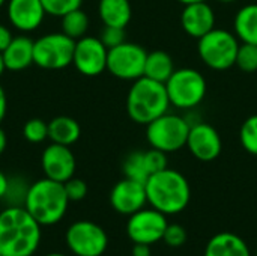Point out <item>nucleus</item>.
<instances>
[{"instance_id": "nucleus-1", "label": "nucleus", "mask_w": 257, "mask_h": 256, "mask_svg": "<svg viewBox=\"0 0 257 256\" xmlns=\"http://www.w3.org/2000/svg\"><path fill=\"white\" fill-rule=\"evenodd\" d=\"M41 243V225L24 207L0 213V252L3 256H32Z\"/></svg>"}, {"instance_id": "nucleus-2", "label": "nucleus", "mask_w": 257, "mask_h": 256, "mask_svg": "<svg viewBox=\"0 0 257 256\" xmlns=\"http://www.w3.org/2000/svg\"><path fill=\"white\" fill-rule=\"evenodd\" d=\"M148 202L163 214L184 211L191 199V189L187 178L175 169H163L151 175L145 184Z\"/></svg>"}, {"instance_id": "nucleus-3", "label": "nucleus", "mask_w": 257, "mask_h": 256, "mask_svg": "<svg viewBox=\"0 0 257 256\" xmlns=\"http://www.w3.org/2000/svg\"><path fill=\"white\" fill-rule=\"evenodd\" d=\"M69 199L63 183L42 178L29 187L24 208L41 226H51L60 222L68 210Z\"/></svg>"}, {"instance_id": "nucleus-4", "label": "nucleus", "mask_w": 257, "mask_h": 256, "mask_svg": "<svg viewBox=\"0 0 257 256\" xmlns=\"http://www.w3.org/2000/svg\"><path fill=\"white\" fill-rule=\"evenodd\" d=\"M169 107L170 100L164 83L145 75L134 80L126 97V112L134 122L148 125L167 113Z\"/></svg>"}, {"instance_id": "nucleus-5", "label": "nucleus", "mask_w": 257, "mask_h": 256, "mask_svg": "<svg viewBox=\"0 0 257 256\" xmlns=\"http://www.w3.org/2000/svg\"><path fill=\"white\" fill-rule=\"evenodd\" d=\"M239 42L236 35L224 29H212L197 42L202 62L215 71H224L235 65Z\"/></svg>"}, {"instance_id": "nucleus-6", "label": "nucleus", "mask_w": 257, "mask_h": 256, "mask_svg": "<svg viewBox=\"0 0 257 256\" xmlns=\"http://www.w3.org/2000/svg\"><path fill=\"white\" fill-rule=\"evenodd\" d=\"M170 100V106L182 110L197 107L206 97V78L193 68L175 69L170 78L164 83Z\"/></svg>"}, {"instance_id": "nucleus-7", "label": "nucleus", "mask_w": 257, "mask_h": 256, "mask_svg": "<svg viewBox=\"0 0 257 256\" xmlns=\"http://www.w3.org/2000/svg\"><path fill=\"white\" fill-rule=\"evenodd\" d=\"M191 124L172 113H164L151 124L146 125V139L149 145L163 152H176L187 146V139Z\"/></svg>"}, {"instance_id": "nucleus-8", "label": "nucleus", "mask_w": 257, "mask_h": 256, "mask_svg": "<svg viewBox=\"0 0 257 256\" xmlns=\"http://www.w3.org/2000/svg\"><path fill=\"white\" fill-rule=\"evenodd\" d=\"M75 41L63 32L47 33L35 41L33 62L44 69H63L72 63Z\"/></svg>"}, {"instance_id": "nucleus-9", "label": "nucleus", "mask_w": 257, "mask_h": 256, "mask_svg": "<svg viewBox=\"0 0 257 256\" xmlns=\"http://www.w3.org/2000/svg\"><path fill=\"white\" fill-rule=\"evenodd\" d=\"M148 51L134 42H123L108 50L107 71L120 80H137L145 75Z\"/></svg>"}, {"instance_id": "nucleus-10", "label": "nucleus", "mask_w": 257, "mask_h": 256, "mask_svg": "<svg viewBox=\"0 0 257 256\" xmlns=\"http://www.w3.org/2000/svg\"><path fill=\"white\" fill-rule=\"evenodd\" d=\"M66 246L75 256H101L108 246L105 231L89 220L72 223L65 235Z\"/></svg>"}, {"instance_id": "nucleus-11", "label": "nucleus", "mask_w": 257, "mask_h": 256, "mask_svg": "<svg viewBox=\"0 0 257 256\" xmlns=\"http://www.w3.org/2000/svg\"><path fill=\"white\" fill-rule=\"evenodd\" d=\"M167 225L169 223L166 214H163L161 211L155 208H142L130 216L126 223V234L133 243L152 246L163 240Z\"/></svg>"}, {"instance_id": "nucleus-12", "label": "nucleus", "mask_w": 257, "mask_h": 256, "mask_svg": "<svg viewBox=\"0 0 257 256\" xmlns=\"http://www.w3.org/2000/svg\"><path fill=\"white\" fill-rule=\"evenodd\" d=\"M108 48L99 38L83 36L75 41L72 63L75 69L86 77H96L107 69Z\"/></svg>"}, {"instance_id": "nucleus-13", "label": "nucleus", "mask_w": 257, "mask_h": 256, "mask_svg": "<svg viewBox=\"0 0 257 256\" xmlns=\"http://www.w3.org/2000/svg\"><path fill=\"white\" fill-rule=\"evenodd\" d=\"M41 167L45 178L57 183H65L75 174V157L69 146L50 143L41 155Z\"/></svg>"}, {"instance_id": "nucleus-14", "label": "nucleus", "mask_w": 257, "mask_h": 256, "mask_svg": "<svg viewBox=\"0 0 257 256\" xmlns=\"http://www.w3.org/2000/svg\"><path fill=\"white\" fill-rule=\"evenodd\" d=\"M187 146L194 158L200 161H214L221 154L223 142L218 131L212 125L197 122L190 127Z\"/></svg>"}, {"instance_id": "nucleus-15", "label": "nucleus", "mask_w": 257, "mask_h": 256, "mask_svg": "<svg viewBox=\"0 0 257 256\" xmlns=\"http://www.w3.org/2000/svg\"><path fill=\"white\" fill-rule=\"evenodd\" d=\"M148 202L146 187L143 183L123 178L120 180L110 193V204L114 211L123 216H131L139 210L145 208Z\"/></svg>"}, {"instance_id": "nucleus-16", "label": "nucleus", "mask_w": 257, "mask_h": 256, "mask_svg": "<svg viewBox=\"0 0 257 256\" xmlns=\"http://www.w3.org/2000/svg\"><path fill=\"white\" fill-rule=\"evenodd\" d=\"M45 15L41 0H8V20L20 32L36 30Z\"/></svg>"}, {"instance_id": "nucleus-17", "label": "nucleus", "mask_w": 257, "mask_h": 256, "mask_svg": "<svg viewBox=\"0 0 257 256\" xmlns=\"http://www.w3.org/2000/svg\"><path fill=\"white\" fill-rule=\"evenodd\" d=\"M181 26L191 38H202L215 29V14L208 2H197L184 5L181 14Z\"/></svg>"}, {"instance_id": "nucleus-18", "label": "nucleus", "mask_w": 257, "mask_h": 256, "mask_svg": "<svg viewBox=\"0 0 257 256\" xmlns=\"http://www.w3.org/2000/svg\"><path fill=\"white\" fill-rule=\"evenodd\" d=\"M33 45L35 41L29 36L18 35L14 36L9 45L2 51L5 68L9 71H23L29 68L33 62Z\"/></svg>"}, {"instance_id": "nucleus-19", "label": "nucleus", "mask_w": 257, "mask_h": 256, "mask_svg": "<svg viewBox=\"0 0 257 256\" xmlns=\"http://www.w3.org/2000/svg\"><path fill=\"white\" fill-rule=\"evenodd\" d=\"M203 256H251L247 243L233 232H220L214 235L205 249Z\"/></svg>"}, {"instance_id": "nucleus-20", "label": "nucleus", "mask_w": 257, "mask_h": 256, "mask_svg": "<svg viewBox=\"0 0 257 256\" xmlns=\"http://www.w3.org/2000/svg\"><path fill=\"white\" fill-rule=\"evenodd\" d=\"M98 14L104 26L126 27L133 17L130 0H99Z\"/></svg>"}, {"instance_id": "nucleus-21", "label": "nucleus", "mask_w": 257, "mask_h": 256, "mask_svg": "<svg viewBox=\"0 0 257 256\" xmlns=\"http://www.w3.org/2000/svg\"><path fill=\"white\" fill-rule=\"evenodd\" d=\"M81 134L80 124L71 116H57L48 122V139L53 143L71 146Z\"/></svg>"}, {"instance_id": "nucleus-22", "label": "nucleus", "mask_w": 257, "mask_h": 256, "mask_svg": "<svg viewBox=\"0 0 257 256\" xmlns=\"http://www.w3.org/2000/svg\"><path fill=\"white\" fill-rule=\"evenodd\" d=\"M233 29L238 39L257 45V3H248L236 12Z\"/></svg>"}, {"instance_id": "nucleus-23", "label": "nucleus", "mask_w": 257, "mask_h": 256, "mask_svg": "<svg viewBox=\"0 0 257 256\" xmlns=\"http://www.w3.org/2000/svg\"><path fill=\"white\" fill-rule=\"evenodd\" d=\"M173 72H175V62L167 51L154 50L148 53L146 65H145V77H149L160 83H166Z\"/></svg>"}, {"instance_id": "nucleus-24", "label": "nucleus", "mask_w": 257, "mask_h": 256, "mask_svg": "<svg viewBox=\"0 0 257 256\" xmlns=\"http://www.w3.org/2000/svg\"><path fill=\"white\" fill-rule=\"evenodd\" d=\"M87 29H89V17L81 8L74 9L62 17V32L66 36L72 38L74 41L86 36Z\"/></svg>"}, {"instance_id": "nucleus-25", "label": "nucleus", "mask_w": 257, "mask_h": 256, "mask_svg": "<svg viewBox=\"0 0 257 256\" xmlns=\"http://www.w3.org/2000/svg\"><path fill=\"white\" fill-rule=\"evenodd\" d=\"M122 169H123L125 178H130V180H134V181H139L143 184H146L148 178L151 177L148 166H146V161H145V151L131 152L125 158Z\"/></svg>"}, {"instance_id": "nucleus-26", "label": "nucleus", "mask_w": 257, "mask_h": 256, "mask_svg": "<svg viewBox=\"0 0 257 256\" xmlns=\"http://www.w3.org/2000/svg\"><path fill=\"white\" fill-rule=\"evenodd\" d=\"M29 184L20 177H11L8 181V189L3 196V201L8 207H24Z\"/></svg>"}, {"instance_id": "nucleus-27", "label": "nucleus", "mask_w": 257, "mask_h": 256, "mask_svg": "<svg viewBox=\"0 0 257 256\" xmlns=\"http://www.w3.org/2000/svg\"><path fill=\"white\" fill-rule=\"evenodd\" d=\"M239 140L247 152L257 155V115H253L244 121L239 130Z\"/></svg>"}, {"instance_id": "nucleus-28", "label": "nucleus", "mask_w": 257, "mask_h": 256, "mask_svg": "<svg viewBox=\"0 0 257 256\" xmlns=\"http://www.w3.org/2000/svg\"><path fill=\"white\" fill-rule=\"evenodd\" d=\"M235 65L244 72H256L257 71V45L242 42L239 44L236 62Z\"/></svg>"}, {"instance_id": "nucleus-29", "label": "nucleus", "mask_w": 257, "mask_h": 256, "mask_svg": "<svg viewBox=\"0 0 257 256\" xmlns=\"http://www.w3.org/2000/svg\"><path fill=\"white\" fill-rule=\"evenodd\" d=\"M23 136L30 143H42L48 139V124L39 118H32L24 124Z\"/></svg>"}, {"instance_id": "nucleus-30", "label": "nucleus", "mask_w": 257, "mask_h": 256, "mask_svg": "<svg viewBox=\"0 0 257 256\" xmlns=\"http://www.w3.org/2000/svg\"><path fill=\"white\" fill-rule=\"evenodd\" d=\"M47 15L51 17H63L65 14L81 8L83 0H41Z\"/></svg>"}, {"instance_id": "nucleus-31", "label": "nucleus", "mask_w": 257, "mask_h": 256, "mask_svg": "<svg viewBox=\"0 0 257 256\" xmlns=\"http://www.w3.org/2000/svg\"><path fill=\"white\" fill-rule=\"evenodd\" d=\"M163 241L170 246V247H181L187 243V231L184 226L181 225H167L164 235H163Z\"/></svg>"}, {"instance_id": "nucleus-32", "label": "nucleus", "mask_w": 257, "mask_h": 256, "mask_svg": "<svg viewBox=\"0 0 257 256\" xmlns=\"http://www.w3.org/2000/svg\"><path fill=\"white\" fill-rule=\"evenodd\" d=\"M125 29L123 27H114V26H104L99 39L102 44L110 50L113 47H117L125 42Z\"/></svg>"}, {"instance_id": "nucleus-33", "label": "nucleus", "mask_w": 257, "mask_h": 256, "mask_svg": "<svg viewBox=\"0 0 257 256\" xmlns=\"http://www.w3.org/2000/svg\"><path fill=\"white\" fill-rule=\"evenodd\" d=\"M66 196L69 199V202H78L83 201L87 195V184L80 180V178H69L68 181L63 183Z\"/></svg>"}, {"instance_id": "nucleus-34", "label": "nucleus", "mask_w": 257, "mask_h": 256, "mask_svg": "<svg viewBox=\"0 0 257 256\" xmlns=\"http://www.w3.org/2000/svg\"><path fill=\"white\" fill-rule=\"evenodd\" d=\"M145 161H146V166H148V170L151 175L163 170L167 167V155L166 152L160 151V149H155V148H151L149 151H145Z\"/></svg>"}, {"instance_id": "nucleus-35", "label": "nucleus", "mask_w": 257, "mask_h": 256, "mask_svg": "<svg viewBox=\"0 0 257 256\" xmlns=\"http://www.w3.org/2000/svg\"><path fill=\"white\" fill-rule=\"evenodd\" d=\"M12 38H14V35H12L11 29L5 24H0V53L9 45Z\"/></svg>"}, {"instance_id": "nucleus-36", "label": "nucleus", "mask_w": 257, "mask_h": 256, "mask_svg": "<svg viewBox=\"0 0 257 256\" xmlns=\"http://www.w3.org/2000/svg\"><path fill=\"white\" fill-rule=\"evenodd\" d=\"M133 256H152L151 246L149 244H142V243H134V247L131 250Z\"/></svg>"}, {"instance_id": "nucleus-37", "label": "nucleus", "mask_w": 257, "mask_h": 256, "mask_svg": "<svg viewBox=\"0 0 257 256\" xmlns=\"http://www.w3.org/2000/svg\"><path fill=\"white\" fill-rule=\"evenodd\" d=\"M6 109H8V100H6V92L0 86V124L6 116Z\"/></svg>"}, {"instance_id": "nucleus-38", "label": "nucleus", "mask_w": 257, "mask_h": 256, "mask_svg": "<svg viewBox=\"0 0 257 256\" xmlns=\"http://www.w3.org/2000/svg\"><path fill=\"white\" fill-rule=\"evenodd\" d=\"M8 181L9 178L0 170V199H3L5 193H6V189H8Z\"/></svg>"}, {"instance_id": "nucleus-39", "label": "nucleus", "mask_w": 257, "mask_h": 256, "mask_svg": "<svg viewBox=\"0 0 257 256\" xmlns=\"http://www.w3.org/2000/svg\"><path fill=\"white\" fill-rule=\"evenodd\" d=\"M6 145H8V137H6V133L3 131V128L0 127V155L6 149Z\"/></svg>"}, {"instance_id": "nucleus-40", "label": "nucleus", "mask_w": 257, "mask_h": 256, "mask_svg": "<svg viewBox=\"0 0 257 256\" xmlns=\"http://www.w3.org/2000/svg\"><path fill=\"white\" fill-rule=\"evenodd\" d=\"M182 5H190V3H197V2H206V0H178Z\"/></svg>"}, {"instance_id": "nucleus-41", "label": "nucleus", "mask_w": 257, "mask_h": 256, "mask_svg": "<svg viewBox=\"0 0 257 256\" xmlns=\"http://www.w3.org/2000/svg\"><path fill=\"white\" fill-rule=\"evenodd\" d=\"M6 68H5V63H3V57H2V53H0V77H2V74H3V71H5Z\"/></svg>"}, {"instance_id": "nucleus-42", "label": "nucleus", "mask_w": 257, "mask_h": 256, "mask_svg": "<svg viewBox=\"0 0 257 256\" xmlns=\"http://www.w3.org/2000/svg\"><path fill=\"white\" fill-rule=\"evenodd\" d=\"M45 256H66V255H63V253H48V255H45Z\"/></svg>"}, {"instance_id": "nucleus-43", "label": "nucleus", "mask_w": 257, "mask_h": 256, "mask_svg": "<svg viewBox=\"0 0 257 256\" xmlns=\"http://www.w3.org/2000/svg\"><path fill=\"white\" fill-rule=\"evenodd\" d=\"M218 2H221V3H232V2H235V0H218Z\"/></svg>"}, {"instance_id": "nucleus-44", "label": "nucleus", "mask_w": 257, "mask_h": 256, "mask_svg": "<svg viewBox=\"0 0 257 256\" xmlns=\"http://www.w3.org/2000/svg\"><path fill=\"white\" fill-rule=\"evenodd\" d=\"M6 2H8V0H0V8H2V6H3V5L6 3Z\"/></svg>"}, {"instance_id": "nucleus-45", "label": "nucleus", "mask_w": 257, "mask_h": 256, "mask_svg": "<svg viewBox=\"0 0 257 256\" xmlns=\"http://www.w3.org/2000/svg\"><path fill=\"white\" fill-rule=\"evenodd\" d=\"M0 256H3V255H2V252H0Z\"/></svg>"}, {"instance_id": "nucleus-46", "label": "nucleus", "mask_w": 257, "mask_h": 256, "mask_svg": "<svg viewBox=\"0 0 257 256\" xmlns=\"http://www.w3.org/2000/svg\"><path fill=\"white\" fill-rule=\"evenodd\" d=\"M256 256H257V250H256Z\"/></svg>"}]
</instances>
